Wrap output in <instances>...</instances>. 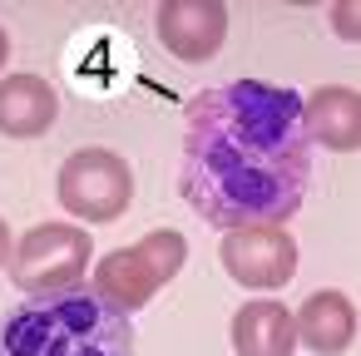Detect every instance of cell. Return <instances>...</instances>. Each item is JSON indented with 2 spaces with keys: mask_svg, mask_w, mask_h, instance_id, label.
I'll return each mask as SVG.
<instances>
[{
  "mask_svg": "<svg viewBox=\"0 0 361 356\" xmlns=\"http://www.w3.org/2000/svg\"><path fill=\"white\" fill-rule=\"evenodd\" d=\"M292 326H297V341L312 346L317 356H341L356 341V302L346 292L322 287L292 312Z\"/></svg>",
  "mask_w": 361,
  "mask_h": 356,
  "instance_id": "30bf717a",
  "label": "cell"
},
{
  "mask_svg": "<svg viewBox=\"0 0 361 356\" xmlns=\"http://www.w3.org/2000/svg\"><path fill=\"white\" fill-rule=\"evenodd\" d=\"M0 356H134V321L90 287L30 297L0 317Z\"/></svg>",
  "mask_w": 361,
  "mask_h": 356,
  "instance_id": "7a4b0ae2",
  "label": "cell"
},
{
  "mask_svg": "<svg viewBox=\"0 0 361 356\" xmlns=\"http://www.w3.org/2000/svg\"><path fill=\"white\" fill-rule=\"evenodd\" d=\"M11 282L25 297H50L80 287L90 272V233L80 223H40L11 247Z\"/></svg>",
  "mask_w": 361,
  "mask_h": 356,
  "instance_id": "277c9868",
  "label": "cell"
},
{
  "mask_svg": "<svg viewBox=\"0 0 361 356\" xmlns=\"http://www.w3.org/2000/svg\"><path fill=\"white\" fill-rule=\"evenodd\" d=\"M6 60H11V35L0 30V70H6Z\"/></svg>",
  "mask_w": 361,
  "mask_h": 356,
  "instance_id": "5bb4252c",
  "label": "cell"
},
{
  "mask_svg": "<svg viewBox=\"0 0 361 356\" xmlns=\"http://www.w3.org/2000/svg\"><path fill=\"white\" fill-rule=\"evenodd\" d=\"M60 208L80 223H114L134 203V168L114 149H75L55 178Z\"/></svg>",
  "mask_w": 361,
  "mask_h": 356,
  "instance_id": "5b68a950",
  "label": "cell"
},
{
  "mask_svg": "<svg viewBox=\"0 0 361 356\" xmlns=\"http://www.w3.org/2000/svg\"><path fill=\"white\" fill-rule=\"evenodd\" d=\"M154 30H159L169 55L203 65L228 40V6L223 0H164L154 11Z\"/></svg>",
  "mask_w": 361,
  "mask_h": 356,
  "instance_id": "52a82bcc",
  "label": "cell"
},
{
  "mask_svg": "<svg viewBox=\"0 0 361 356\" xmlns=\"http://www.w3.org/2000/svg\"><path fill=\"white\" fill-rule=\"evenodd\" d=\"M11 247H16V243H11V228H6V218H0V267L11 262Z\"/></svg>",
  "mask_w": 361,
  "mask_h": 356,
  "instance_id": "4fadbf2b",
  "label": "cell"
},
{
  "mask_svg": "<svg viewBox=\"0 0 361 356\" xmlns=\"http://www.w3.org/2000/svg\"><path fill=\"white\" fill-rule=\"evenodd\" d=\"M218 262L223 272L247 287V292H277L297 277V238L277 223H257V228H228L218 243Z\"/></svg>",
  "mask_w": 361,
  "mask_h": 356,
  "instance_id": "8992f818",
  "label": "cell"
},
{
  "mask_svg": "<svg viewBox=\"0 0 361 356\" xmlns=\"http://www.w3.org/2000/svg\"><path fill=\"white\" fill-rule=\"evenodd\" d=\"M302 129L307 144H322L331 154H351L361 144V94L351 85H322L302 99Z\"/></svg>",
  "mask_w": 361,
  "mask_h": 356,
  "instance_id": "ba28073f",
  "label": "cell"
},
{
  "mask_svg": "<svg viewBox=\"0 0 361 356\" xmlns=\"http://www.w3.org/2000/svg\"><path fill=\"white\" fill-rule=\"evenodd\" d=\"M292 346H297L292 307L257 297L233 312V351L238 356H292Z\"/></svg>",
  "mask_w": 361,
  "mask_h": 356,
  "instance_id": "8fae6325",
  "label": "cell"
},
{
  "mask_svg": "<svg viewBox=\"0 0 361 356\" xmlns=\"http://www.w3.org/2000/svg\"><path fill=\"white\" fill-rule=\"evenodd\" d=\"M312 183L302 94L262 80H228L188 99L178 193L213 228L297 218Z\"/></svg>",
  "mask_w": 361,
  "mask_h": 356,
  "instance_id": "6da1fadb",
  "label": "cell"
},
{
  "mask_svg": "<svg viewBox=\"0 0 361 356\" xmlns=\"http://www.w3.org/2000/svg\"><path fill=\"white\" fill-rule=\"evenodd\" d=\"M60 119V94L45 75H6L0 80V134L6 139H40Z\"/></svg>",
  "mask_w": 361,
  "mask_h": 356,
  "instance_id": "9c48e42d",
  "label": "cell"
},
{
  "mask_svg": "<svg viewBox=\"0 0 361 356\" xmlns=\"http://www.w3.org/2000/svg\"><path fill=\"white\" fill-rule=\"evenodd\" d=\"M188 262V238L178 228H154L149 238H139L134 247H114L94 262V287L109 307H119L124 317H134L139 307H149L159 297V287H169Z\"/></svg>",
  "mask_w": 361,
  "mask_h": 356,
  "instance_id": "3957f363",
  "label": "cell"
},
{
  "mask_svg": "<svg viewBox=\"0 0 361 356\" xmlns=\"http://www.w3.org/2000/svg\"><path fill=\"white\" fill-rule=\"evenodd\" d=\"M331 25H336V35H341L346 45H356V6H351V0L331 6Z\"/></svg>",
  "mask_w": 361,
  "mask_h": 356,
  "instance_id": "7c38bea8",
  "label": "cell"
}]
</instances>
